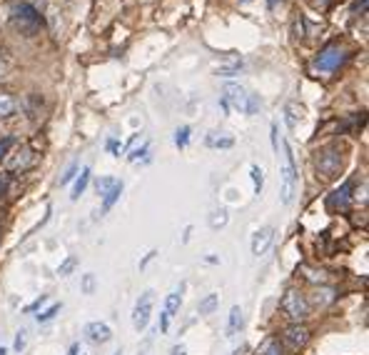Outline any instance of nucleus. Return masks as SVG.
I'll use <instances>...</instances> for the list:
<instances>
[{"label": "nucleus", "instance_id": "nucleus-43", "mask_svg": "<svg viewBox=\"0 0 369 355\" xmlns=\"http://www.w3.org/2000/svg\"><path fill=\"white\" fill-rule=\"evenodd\" d=\"M0 355H6V348H0Z\"/></svg>", "mask_w": 369, "mask_h": 355}, {"label": "nucleus", "instance_id": "nucleus-2", "mask_svg": "<svg viewBox=\"0 0 369 355\" xmlns=\"http://www.w3.org/2000/svg\"><path fill=\"white\" fill-rule=\"evenodd\" d=\"M282 165H279V180H282V203H290L295 195V180H297V171H295V160H292L290 145L282 143Z\"/></svg>", "mask_w": 369, "mask_h": 355}, {"label": "nucleus", "instance_id": "nucleus-4", "mask_svg": "<svg viewBox=\"0 0 369 355\" xmlns=\"http://www.w3.org/2000/svg\"><path fill=\"white\" fill-rule=\"evenodd\" d=\"M225 95H227V103H232L237 111L247 113V115L257 113V108H259L257 95L247 93L242 86H235V83H230V86H225Z\"/></svg>", "mask_w": 369, "mask_h": 355}, {"label": "nucleus", "instance_id": "nucleus-39", "mask_svg": "<svg viewBox=\"0 0 369 355\" xmlns=\"http://www.w3.org/2000/svg\"><path fill=\"white\" fill-rule=\"evenodd\" d=\"M3 73H6V63H3V58H0V78H3Z\"/></svg>", "mask_w": 369, "mask_h": 355}, {"label": "nucleus", "instance_id": "nucleus-11", "mask_svg": "<svg viewBox=\"0 0 369 355\" xmlns=\"http://www.w3.org/2000/svg\"><path fill=\"white\" fill-rule=\"evenodd\" d=\"M285 338H287V343L290 345H305L307 343V338H310V330L307 328H302V325H292V328H287V333H285Z\"/></svg>", "mask_w": 369, "mask_h": 355}, {"label": "nucleus", "instance_id": "nucleus-7", "mask_svg": "<svg viewBox=\"0 0 369 355\" xmlns=\"http://www.w3.org/2000/svg\"><path fill=\"white\" fill-rule=\"evenodd\" d=\"M344 60V50L339 46H330V48H324L322 53H319V58L315 60V70L319 73H332V70H337L339 63Z\"/></svg>", "mask_w": 369, "mask_h": 355}, {"label": "nucleus", "instance_id": "nucleus-5", "mask_svg": "<svg viewBox=\"0 0 369 355\" xmlns=\"http://www.w3.org/2000/svg\"><path fill=\"white\" fill-rule=\"evenodd\" d=\"M152 305H155V293L152 290H145L140 300L135 303V310H132V325L135 330H145L150 323V316H152Z\"/></svg>", "mask_w": 369, "mask_h": 355}, {"label": "nucleus", "instance_id": "nucleus-34", "mask_svg": "<svg viewBox=\"0 0 369 355\" xmlns=\"http://www.w3.org/2000/svg\"><path fill=\"white\" fill-rule=\"evenodd\" d=\"M168 325H170V316H168V313H162V318H160V330H162V333H168Z\"/></svg>", "mask_w": 369, "mask_h": 355}, {"label": "nucleus", "instance_id": "nucleus-24", "mask_svg": "<svg viewBox=\"0 0 369 355\" xmlns=\"http://www.w3.org/2000/svg\"><path fill=\"white\" fill-rule=\"evenodd\" d=\"M250 173H252V183H255V193H262V185H265V178H262V171L259 165H250Z\"/></svg>", "mask_w": 369, "mask_h": 355}, {"label": "nucleus", "instance_id": "nucleus-8", "mask_svg": "<svg viewBox=\"0 0 369 355\" xmlns=\"http://www.w3.org/2000/svg\"><path fill=\"white\" fill-rule=\"evenodd\" d=\"M272 238H275V228H259L257 233H255V238H252V256H262L270 245H272Z\"/></svg>", "mask_w": 369, "mask_h": 355}, {"label": "nucleus", "instance_id": "nucleus-21", "mask_svg": "<svg viewBox=\"0 0 369 355\" xmlns=\"http://www.w3.org/2000/svg\"><path fill=\"white\" fill-rule=\"evenodd\" d=\"M117 185H120V180H115V178H100V180H97V193L105 198L112 188H117Z\"/></svg>", "mask_w": 369, "mask_h": 355}, {"label": "nucleus", "instance_id": "nucleus-19", "mask_svg": "<svg viewBox=\"0 0 369 355\" xmlns=\"http://www.w3.org/2000/svg\"><path fill=\"white\" fill-rule=\"evenodd\" d=\"M259 355H282V345H279L277 338H267V340L259 345Z\"/></svg>", "mask_w": 369, "mask_h": 355}, {"label": "nucleus", "instance_id": "nucleus-36", "mask_svg": "<svg viewBox=\"0 0 369 355\" xmlns=\"http://www.w3.org/2000/svg\"><path fill=\"white\" fill-rule=\"evenodd\" d=\"M172 355H188V350H185V345H175V348H172Z\"/></svg>", "mask_w": 369, "mask_h": 355}, {"label": "nucleus", "instance_id": "nucleus-12", "mask_svg": "<svg viewBox=\"0 0 369 355\" xmlns=\"http://www.w3.org/2000/svg\"><path fill=\"white\" fill-rule=\"evenodd\" d=\"M350 191H352V183H344L342 188L330 198V208H342L344 211L347 203H350Z\"/></svg>", "mask_w": 369, "mask_h": 355}, {"label": "nucleus", "instance_id": "nucleus-3", "mask_svg": "<svg viewBox=\"0 0 369 355\" xmlns=\"http://www.w3.org/2000/svg\"><path fill=\"white\" fill-rule=\"evenodd\" d=\"M315 165H317V173L324 180H335L339 175V171H342V155H339V151L335 145H330V148H324V151L317 153Z\"/></svg>", "mask_w": 369, "mask_h": 355}, {"label": "nucleus", "instance_id": "nucleus-26", "mask_svg": "<svg viewBox=\"0 0 369 355\" xmlns=\"http://www.w3.org/2000/svg\"><path fill=\"white\" fill-rule=\"evenodd\" d=\"M58 313H60V303H52L50 308L43 310V313H40V316H35V318H38V323H48V320H52V318L58 316Z\"/></svg>", "mask_w": 369, "mask_h": 355}, {"label": "nucleus", "instance_id": "nucleus-40", "mask_svg": "<svg viewBox=\"0 0 369 355\" xmlns=\"http://www.w3.org/2000/svg\"><path fill=\"white\" fill-rule=\"evenodd\" d=\"M245 350H247V345H242V348H237V350H235L232 355H240V353H245Z\"/></svg>", "mask_w": 369, "mask_h": 355}, {"label": "nucleus", "instance_id": "nucleus-18", "mask_svg": "<svg viewBox=\"0 0 369 355\" xmlns=\"http://www.w3.org/2000/svg\"><path fill=\"white\" fill-rule=\"evenodd\" d=\"M205 143H208L210 148H232L235 140L230 138V135H217V133H210Z\"/></svg>", "mask_w": 369, "mask_h": 355}, {"label": "nucleus", "instance_id": "nucleus-17", "mask_svg": "<svg viewBox=\"0 0 369 355\" xmlns=\"http://www.w3.org/2000/svg\"><path fill=\"white\" fill-rule=\"evenodd\" d=\"M15 113V100L8 93H0V118H10Z\"/></svg>", "mask_w": 369, "mask_h": 355}, {"label": "nucleus", "instance_id": "nucleus-14", "mask_svg": "<svg viewBox=\"0 0 369 355\" xmlns=\"http://www.w3.org/2000/svg\"><path fill=\"white\" fill-rule=\"evenodd\" d=\"M242 328V308L240 305H235L232 310H230V323H227V336L232 338L237 330Z\"/></svg>", "mask_w": 369, "mask_h": 355}, {"label": "nucleus", "instance_id": "nucleus-27", "mask_svg": "<svg viewBox=\"0 0 369 355\" xmlns=\"http://www.w3.org/2000/svg\"><path fill=\"white\" fill-rule=\"evenodd\" d=\"M75 265H78V258H75V256H70V258H68V260H65V263L58 268V276H60V278L70 276V273H72V268H75Z\"/></svg>", "mask_w": 369, "mask_h": 355}, {"label": "nucleus", "instance_id": "nucleus-20", "mask_svg": "<svg viewBox=\"0 0 369 355\" xmlns=\"http://www.w3.org/2000/svg\"><path fill=\"white\" fill-rule=\"evenodd\" d=\"M225 225H227V211L225 208L212 211V215H210V228H212V231H220V228H225Z\"/></svg>", "mask_w": 369, "mask_h": 355}, {"label": "nucleus", "instance_id": "nucleus-1", "mask_svg": "<svg viewBox=\"0 0 369 355\" xmlns=\"http://www.w3.org/2000/svg\"><path fill=\"white\" fill-rule=\"evenodd\" d=\"M10 23H13L15 30L30 38L40 30V13L30 3H13L10 6Z\"/></svg>", "mask_w": 369, "mask_h": 355}, {"label": "nucleus", "instance_id": "nucleus-41", "mask_svg": "<svg viewBox=\"0 0 369 355\" xmlns=\"http://www.w3.org/2000/svg\"><path fill=\"white\" fill-rule=\"evenodd\" d=\"M3 191H6V183H3V180H0V195H3Z\"/></svg>", "mask_w": 369, "mask_h": 355}, {"label": "nucleus", "instance_id": "nucleus-31", "mask_svg": "<svg viewBox=\"0 0 369 355\" xmlns=\"http://www.w3.org/2000/svg\"><path fill=\"white\" fill-rule=\"evenodd\" d=\"M75 171H78V165L72 163V165H70V168H68V173H65V175H63V178H60V185H68V183H70L72 178H75Z\"/></svg>", "mask_w": 369, "mask_h": 355}, {"label": "nucleus", "instance_id": "nucleus-35", "mask_svg": "<svg viewBox=\"0 0 369 355\" xmlns=\"http://www.w3.org/2000/svg\"><path fill=\"white\" fill-rule=\"evenodd\" d=\"M108 151L115 153V155H120V145H117L115 140H110V143H108Z\"/></svg>", "mask_w": 369, "mask_h": 355}, {"label": "nucleus", "instance_id": "nucleus-10", "mask_svg": "<svg viewBox=\"0 0 369 355\" xmlns=\"http://www.w3.org/2000/svg\"><path fill=\"white\" fill-rule=\"evenodd\" d=\"M85 336H88V340L90 343H108L112 338V330L105 325V323H100V320H95V323H90L88 328H85Z\"/></svg>", "mask_w": 369, "mask_h": 355}, {"label": "nucleus", "instance_id": "nucleus-13", "mask_svg": "<svg viewBox=\"0 0 369 355\" xmlns=\"http://www.w3.org/2000/svg\"><path fill=\"white\" fill-rule=\"evenodd\" d=\"M217 305H220V296L217 293H210L208 298H202L200 305H197V313L200 316H210V313H215L217 310Z\"/></svg>", "mask_w": 369, "mask_h": 355}, {"label": "nucleus", "instance_id": "nucleus-25", "mask_svg": "<svg viewBox=\"0 0 369 355\" xmlns=\"http://www.w3.org/2000/svg\"><path fill=\"white\" fill-rule=\"evenodd\" d=\"M120 193H123V183L117 185V188H112L108 195H105V200H103V211H110L112 208V203H115L117 198H120Z\"/></svg>", "mask_w": 369, "mask_h": 355}, {"label": "nucleus", "instance_id": "nucleus-37", "mask_svg": "<svg viewBox=\"0 0 369 355\" xmlns=\"http://www.w3.org/2000/svg\"><path fill=\"white\" fill-rule=\"evenodd\" d=\"M155 256H157L155 250H152V253H150V256H145V260H143V263H140V268H145V265H148L150 260H152V258H155Z\"/></svg>", "mask_w": 369, "mask_h": 355}, {"label": "nucleus", "instance_id": "nucleus-33", "mask_svg": "<svg viewBox=\"0 0 369 355\" xmlns=\"http://www.w3.org/2000/svg\"><path fill=\"white\" fill-rule=\"evenodd\" d=\"M43 303H48V296H40V298H38V300L32 303V305H28V310H30V313H32V310H38V308H40V305H43Z\"/></svg>", "mask_w": 369, "mask_h": 355}, {"label": "nucleus", "instance_id": "nucleus-6", "mask_svg": "<svg viewBox=\"0 0 369 355\" xmlns=\"http://www.w3.org/2000/svg\"><path fill=\"white\" fill-rule=\"evenodd\" d=\"M282 310L287 313V318H292L295 323L305 320L307 318V300L305 296H299L297 290H287V296L282 298Z\"/></svg>", "mask_w": 369, "mask_h": 355}, {"label": "nucleus", "instance_id": "nucleus-30", "mask_svg": "<svg viewBox=\"0 0 369 355\" xmlns=\"http://www.w3.org/2000/svg\"><path fill=\"white\" fill-rule=\"evenodd\" d=\"M26 343H28V333H26V330H20L18 336H15V343H13V348H15V350H18V353H20V350L26 348Z\"/></svg>", "mask_w": 369, "mask_h": 355}, {"label": "nucleus", "instance_id": "nucleus-42", "mask_svg": "<svg viewBox=\"0 0 369 355\" xmlns=\"http://www.w3.org/2000/svg\"><path fill=\"white\" fill-rule=\"evenodd\" d=\"M112 355H123V350H115V353H112Z\"/></svg>", "mask_w": 369, "mask_h": 355}, {"label": "nucleus", "instance_id": "nucleus-15", "mask_svg": "<svg viewBox=\"0 0 369 355\" xmlns=\"http://www.w3.org/2000/svg\"><path fill=\"white\" fill-rule=\"evenodd\" d=\"M88 180H90V168H83L78 175V180H75V188H72V200H78L80 195L85 193V188H88Z\"/></svg>", "mask_w": 369, "mask_h": 355}, {"label": "nucleus", "instance_id": "nucleus-22", "mask_svg": "<svg viewBox=\"0 0 369 355\" xmlns=\"http://www.w3.org/2000/svg\"><path fill=\"white\" fill-rule=\"evenodd\" d=\"M180 293H172V296H168V300H165V313L168 316H175L177 310H180Z\"/></svg>", "mask_w": 369, "mask_h": 355}, {"label": "nucleus", "instance_id": "nucleus-38", "mask_svg": "<svg viewBox=\"0 0 369 355\" xmlns=\"http://www.w3.org/2000/svg\"><path fill=\"white\" fill-rule=\"evenodd\" d=\"M80 353V348L78 345H70V350H68V355H78Z\"/></svg>", "mask_w": 369, "mask_h": 355}, {"label": "nucleus", "instance_id": "nucleus-9", "mask_svg": "<svg viewBox=\"0 0 369 355\" xmlns=\"http://www.w3.org/2000/svg\"><path fill=\"white\" fill-rule=\"evenodd\" d=\"M32 163V153L28 148H18L15 153H10L6 158V168L8 171H23Z\"/></svg>", "mask_w": 369, "mask_h": 355}, {"label": "nucleus", "instance_id": "nucleus-32", "mask_svg": "<svg viewBox=\"0 0 369 355\" xmlns=\"http://www.w3.org/2000/svg\"><path fill=\"white\" fill-rule=\"evenodd\" d=\"M10 145H13V138H8V140H3V143H0V158H6V153H8V148H10Z\"/></svg>", "mask_w": 369, "mask_h": 355}, {"label": "nucleus", "instance_id": "nucleus-16", "mask_svg": "<svg viewBox=\"0 0 369 355\" xmlns=\"http://www.w3.org/2000/svg\"><path fill=\"white\" fill-rule=\"evenodd\" d=\"M332 300H335V290L332 288H322V290H315V293H312V303L319 305V308L327 305V303H332Z\"/></svg>", "mask_w": 369, "mask_h": 355}, {"label": "nucleus", "instance_id": "nucleus-28", "mask_svg": "<svg viewBox=\"0 0 369 355\" xmlns=\"http://www.w3.org/2000/svg\"><path fill=\"white\" fill-rule=\"evenodd\" d=\"M190 140V128H180V131L175 133V145L177 148H185Z\"/></svg>", "mask_w": 369, "mask_h": 355}, {"label": "nucleus", "instance_id": "nucleus-23", "mask_svg": "<svg viewBox=\"0 0 369 355\" xmlns=\"http://www.w3.org/2000/svg\"><path fill=\"white\" fill-rule=\"evenodd\" d=\"M285 113H287V123H290V128H295V125L302 120V108H297V106H287L285 108Z\"/></svg>", "mask_w": 369, "mask_h": 355}, {"label": "nucleus", "instance_id": "nucleus-29", "mask_svg": "<svg viewBox=\"0 0 369 355\" xmlns=\"http://www.w3.org/2000/svg\"><path fill=\"white\" fill-rule=\"evenodd\" d=\"M92 290H95V276L88 273V276H83V293L85 296H92Z\"/></svg>", "mask_w": 369, "mask_h": 355}]
</instances>
